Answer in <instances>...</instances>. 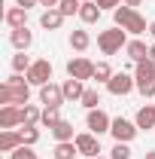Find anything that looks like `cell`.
<instances>
[{
    "mask_svg": "<svg viewBox=\"0 0 155 159\" xmlns=\"http://www.w3.org/2000/svg\"><path fill=\"white\" fill-rule=\"evenodd\" d=\"M49 132H52L55 141H73V138H76V135H73V122H67V119H61L58 125H52Z\"/></svg>",
    "mask_w": 155,
    "mask_h": 159,
    "instance_id": "obj_22",
    "label": "cell"
},
{
    "mask_svg": "<svg viewBox=\"0 0 155 159\" xmlns=\"http://www.w3.org/2000/svg\"><path fill=\"white\" fill-rule=\"evenodd\" d=\"M3 21L9 25V31H15V28H27V9H24V6H9V9L3 12Z\"/></svg>",
    "mask_w": 155,
    "mask_h": 159,
    "instance_id": "obj_12",
    "label": "cell"
},
{
    "mask_svg": "<svg viewBox=\"0 0 155 159\" xmlns=\"http://www.w3.org/2000/svg\"><path fill=\"white\" fill-rule=\"evenodd\" d=\"M21 125V107L19 104H3L0 107V129H15Z\"/></svg>",
    "mask_w": 155,
    "mask_h": 159,
    "instance_id": "obj_11",
    "label": "cell"
},
{
    "mask_svg": "<svg viewBox=\"0 0 155 159\" xmlns=\"http://www.w3.org/2000/svg\"><path fill=\"white\" fill-rule=\"evenodd\" d=\"M125 55H128V58L134 61H143V58H149V46H146V43H143V40H128V46H125Z\"/></svg>",
    "mask_w": 155,
    "mask_h": 159,
    "instance_id": "obj_16",
    "label": "cell"
},
{
    "mask_svg": "<svg viewBox=\"0 0 155 159\" xmlns=\"http://www.w3.org/2000/svg\"><path fill=\"white\" fill-rule=\"evenodd\" d=\"M43 122V110L37 104H24L21 107V125H40Z\"/></svg>",
    "mask_w": 155,
    "mask_h": 159,
    "instance_id": "obj_21",
    "label": "cell"
},
{
    "mask_svg": "<svg viewBox=\"0 0 155 159\" xmlns=\"http://www.w3.org/2000/svg\"><path fill=\"white\" fill-rule=\"evenodd\" d=\"M91 46V37H88V31H73L70 34V49H76V52H85Z\"/></svg>",
    "mask_w": 155,
    "mask_h": 159,
    "instance_id": "obj_24",
    "label": "cell"
},
{
    "mask_svg": "<svg viewBox=\"0 0 155 159\" xmlns=\"http://www.w3.org/2000/svg\"><path fill=\"white\" fill-rule=\"evenodd\" d=\"M40 104H46V107H61V104H64V89L55 86V83L40 86Z\"/></svg>",
    "mask_w": 155,
    "mask_h": 159,
    "instance_id": "obj_10",
    "label": "cell"
},
{
    "mask_svg": "<svg viewBox=\"0 0 155 159\" xmlns=\"http://www.w3.org/2000/svg\"><path fill=\"white\" fill-rule=\"evenodd\" d=\"M58 122H61V107H43V125L46 129H52Z\"/></svg>",
    "mask_w": 155,
    "mask_h": 159,
    "instance_id": "obj_27",
    "label": "cell"
},
{
    "mask_svg": "<svg viewBox=\"0 0 155 159\" xmlns=\"http://www.w3.org/2000/svg\"><path fill=\"white\" fill-rule=\"evenodd\" d=\"M134 122H137V129H140V132H149V129H155V104H143V107L137 110Z\"/></svg>",
    "mask_w": 155,
    "mask_h": 159,
    "instance_id": "obj_14",
    "label": "cell"
},
{
    "mask_svg": "<svg viewBox=\"0 0 155 159\" xmlns=\"http://www.w3.org/2000/svg\"><path fill=\"white\" fill-rule=\"evenodd\" d=\"M9 159H37V153H34V147L21 144L19 150H12V153H9Z\"/></svg>",
    "mask_w": 155,
    "mask_h": 159,
    "instance_id": "obj_32",
    "label": "cell"
},
{
    "mask_svg": "<svg viewBox=\"0 0 155 159\" xmlns=\"http://www.w3.org/2000/svg\"><path fill=\"white\" fill-rule=\"evenodd\" d=\"M85 125H88V132H94L97 138L103 135V132H110V125H113V119L107 116L100 107H94V110H88V116H85Z\"/></svg>",
    "mask_w": 155,
    "mask_h": 159,
    "instance_id": "obj_9",
    "label": "cell"
},
{
    "mask_svg": "<svg viewBox=\"0 0 155 159\" xmlns=\"http://www.w3.org/2000/svg\"><path fill=\"white\" fill-rule=\"evenodd\" d=\"M61 0H40V6H46V9H55Z\"/></svg>",
    "mask_w": 155,
    "mask_h": 159,
    "instance_id": "obj_35",
    "label": "cell"
},
{
    "mask_svg": "<svg viewBox=\"0 0 155 159\" xmlns=\"http://www.w3.org/2000/svg\"><path fill=\"white\" fill-rule=\"evenodd\" d=\"M122 3H125V6H134V9H137V6H140L143 0H122Z\"/></svg>",
    "mask_w": 155,
    "mask_h": 159,
    "instance_id": "obj_37",
    "label": "cell"
},
{
    "mask_svg": "<svg viewBox=\"0 0 155 159\" xmlns=\"http://www.w3.org/2000/svg\"><path fill=\"white\" fill-rule=\"evenodd\" d=\"M128 46V31L125 28H110V31H100L97 34V49L103 55H116Z\"/></svg>",
    "mask_w": 155,
    "mask_h": 159,
    "instance_id": "obj_3",
    "label": "cell"
},
{
    "mask_svg": "<svg viewBox=\"0 0 155 159\" xmlns=\"http://www.w3.org/2000/svg\"><path fill=\"white\" fill-rule=\"evenodd\" d=\"M134 89H137V80L131 77V74H125V70L113 74V80L107 83V92H110V95H116V98H125V95H131Z\"/></svg>",
    "mask_w": 155,
    "mask_h": 159,
    "instance_id": "obj_5",
    "label": "cell"
},
{
    "mask_svg": "<svg viewBox=\"0 0 155 159\" xmlns=\"http://www.w3.org/2000/svg\"><path fill=\"white\" fill-rule=\"evenodd\" d=\"M9 43H12L19 52H27L31 43H34V34H31L27 28H15V31H9Z\"/></svg>",
    "mask_w": 155,
    "mask_h": 159,
    "instance_id": "obj_15",
    "label": "cell"
},
{
    "mask_svg": "<svg viewBox=\"0 0 155 159\" xmlns=\"http://www.w3.org/2000/svg\"><path fill=\"white\" fill-rule=\"evenodd\" d=\"M100 6H97L94 0H88V3H82V9H79V19H82V25H94L97 19H100Z\"/></svg>",
    "mask_w": 155,
    "mask_h": 159,
    "instance_id": "obj_20",
    "label": "cell"
},
{
    "mask_svg": "<svg viewBox=\"0 0 155 159\" xmlns=\"http://www.w3.org/2000/svg\"><path fill=\"white\" fill-rule=\"evenodd\" d=\"M113 74H116V70L110 67V61H97V64H94V77H91V80H97V83L107 86V83L113 80Z\"/></svg>",
    "mask_w": 155,
    "mask_h": 159,
    "instance_id": "obj_25",
    "label": "cell"
},
{
    "mask_svg": "<svg viewBox=\"0 0 155 159\" xmlns=\"http://www.w3.org/2000/svg\"><path fill=\"white\" fill-rule=\"evenodd\" d=\"M134 80L140 83V80H155V61L152 58H143L134 64Z\"/></svg>",
    "mask_w": 155,
    "mask_h": 159,
    "instance_id": "obj_19",
    "label": "cell"
},
{
    "mask_svg": "<svg viewBox=\"0 0 155 159\" xmlns=\"http://www.w3.org/2000/svg\"><path fill=\"white\" fill-rule=\"evenodd\" d=\"M67 77H73V80H91L94 77V61H88L85 55H76V58H70L67 61Z\"/></svg>",
    "mask_w": 155,
    "mask_h": 159,
    "instance_id": "obj_8",
    "label": "cell"
},
{
    "mask_svg": "<svg viewBox=\"0 0 155 159\" xmlns=\"http://www.w3.org/2000/svg\"><path fill=\"white\" fill-rule=\"evenodd\" d=\"M149 58L155 61V43H152V46H149Z\"/></svg>",
    "mask_w": 155,
    "mask_h": 159,
    "instance_id": "obj_38",
    "label": "cell"
},
{
    "mask_svg": "<svg viewBox=\"0 0 155 159\" xmlns=\"http://www.w3.org/2000/svg\"><path fill=\"white\" fill-rule=\"evenodd\" d=\"M15 3H19V6H24V9H31V6H37L40 0H15Z\"/></svg>",
    "mask_w": 155,
    "mask_h": 159,
    "instance_id": "obj_36",
    "label": "cell"
},
{
    "mask_svg": "<svg viewBox=\"0 0 155 159\" xmlns=\"http://www.w3.org/2000/svg\"><path fill=\"white\" fill-rule=\"evenodd\" d=\"M61 25H64V16H61V9H46L43 16H40V28H46V31H58Z\"/></svg>",
    "mask_w": 155,
    "mask_h": 159,
    "instance_id": "obj_18",
    "label": "cell"
},
{
    "mask_svg": "<svg viewBox=\"0 0 155 159\" xmlns=\"http://www.w3.org/2000/svg\"><path fill=\"white\" fill-rule=\"evenodd\" d=\"M113 19H116V28H125L131 37H140V34H149V25H146V19L137 12L134 6H119V9H113Z\"/></svg>",
    "mask_w": 155,
    "mask_h": 159,
    "instance_id": "obj_2",
    "label": "cell"
},
{
    "mask_svg": "<svg viewBox=\"0 0 155 159\" xmlns=\"http://www.w3.org/2000/svg\"><path fill=\"white\" fill-rule=\"evenodd\" d=\"M149 34H152V40H155V21H149Z\"/></svg>",
    "mask_w": 155,
    "mask_h": 159,
    "instance_id": "obj_39",
    "label": "cell"
},
{
    "mask_svg": "<svg viewBox=\"0 0 155 159\" xmlns=\"http://www.w3.org/2000/svg\"><path fill=\"white\" fill-rule=\"evenodd\" d=\"M73 144H76L79 156H85V159H97L100 156V141H97L94 132H79L76 138H73Z\"/></svg>",
    "mask_w": 155,
    "mask_h": 159,
    "instance_id": "obj_6",
    "label": "cell"
},
{
    "mask_svg": "<svg viewBox=\"0 0 155 159\" xmlns=\"http://www.w3.org/2000/svg\"><path fill=\"white\" fill-rule=\"evenodd\" d=\"M137 92L143 98H155V80H140L137 83Z\"/></svg>",
    "mask_w": 155,
    "mask_h": 159,
    "instance_id": "obj_31",
    "label": "cell"
},
{
    "mask_svg": "<svg viewBox=\"0 0 155 159\" xmlns=\"http://www.w3.org/2000/svg\"><path fill=\"white\" fill-rule=\"evenodd\" d=\"M97 159H110V156H97Z\"/></svg>",
    "mask_w": 155,
    "mask_h": 159,
    "instance_id": "obj_41",
    "label": "cell"
},
{
    "mask_svg": "<svg viewBox=\"0 0 155 159\" xmlns=\"http://www.w3.org/2000/svg\"><path fill=\"white\" fill-rule=\"evenodd\" d=\"M85 110H94L97 104H100V92L97 89H85V95H82V101H79Z\"/></svg>",
    "mask_w": 155,
    "mask_h": 159,
    "instance_id": "obj_29",
    "label": "cell"
},
{
    "mask_svg": "<svg viewBox=\"0 0 155 159\" xmlns=\"http://www.w3.org/2000/svg\"><path fill=\"white\" fill-rule=\"evenodd\" d=\"M58 9H61V16H64V19H67V16H79V9H82V0H61Z\"/></svg>",
    "mask_w": 155,
    "mask_h": 159,
    "instance_id": "obj_28",
    "label": "cell"
},
{
    "mask_svg": "<svg viewBox=\"0 0 155 159\" xmlns=\"http://www.w3.org/2000/svg\"><path fill=\"white\" fill-rule=\"evenodd\" d=\"M64 101H82V95H85V83L82 80H64Z\"/></svg>",
    "mask_w": 155,
    "mask_h": 159,
    "instance_id": "obj_17",
    "label": "cell"
},
{
    "mask_svg": "<svg viewBox=\"0 0 155 159\" xmlns=\"http://www.w3.org/2000/svg\"><path fill=\"white\" fill-rule=\"evenodd\" d=\"M24 77H27L31 86H46V83H52V61L49 58H37Z\"/></svg>",
    "mask_w": 155,
    "mask_h": 159,
    "instance_id": "obj_7",
    "label": "cell"
},
{
    "mask_svg": "<svg viewBox=\"0 0 155 159\" xmlns=\"http://www.w3.org/2000/svg\"><path fill=\"white\" fill-rule=\"evenodd\" d=\"M143 159H155V150H149V153H146V156H143Z\"/></svg>",
    "mask_w": 155,
    "mask_h": 159,
    "instance_id": "obj_40",
    "label": "cell"
},
{
    "mask_svg": "<svg viewBox=\"0 0 155 159\" xmlns=\"http://www.w3.org/2000/svg\"><path fill=\"white\" fill-rule=\"evenodd\" d=\"M31 98V83L27 77H21V74H9V77L3 80V86H0V104H27Z\"/></svg>",
    "mask_w": 155,
    "mask_h": 159,
    "instance_id": "obj_1",
    "label": "cell"
},
{
    "mask_svg": "<svg viewBox=\"0 0 155 159\" xmlns=\"http://www.w3.org/2000/svg\"><path fill=\"white\" fill-rule=\"evenodd\" d=\"M82 3H88V0H82Z\"/></svg>",
    "mask_w": 155,
    "mask_h": 159,
    "instance_id": "obj_42",
    "label": "cell"
},
{
    "mask_svg": "<svg viewBox=\"0 0 155 159\" xmlns=\"http://www.w3.org/2000/svg\"><path fill=\"white\" fill-rule=\"evenodd\" d=\"M94 3L100 9H119V6H122V0H94Z\"/></svg>",
    "mask_w": 155,
    "mask_h": 159,
    "instance_id": "obj_34",
    "label": "cell"
},
{
    "mask_svg": "<svg viewBox=\"0 0 155 159\" xmlns=\"http://www.w3.org/2000/svg\"><path fill=\"white\" fill-rule=\"evenodd\" d=\"M21 141H24L27 147H34V144L40 141V129L37 125H24V129H21Z\"/></svg>",
    "mask_w": 155,
    "mask_h": 159,
    "instance_id": "obj_30",
    "label": "cell"
},
{
    "mask_svg": "<svg viewBox=\"0 0 155 159\" xmlns=\"http://www.w3.org/2000/svg\"><path fill=\"white\" fill-rule=\"evenodd\" d=\"M31 64H34V61L27 58V52H15V55H12V74H27Z\"/></svg>",
    "mask_w": 155,
    "mask_h": 159,
    "instance_id": "obj_26",
    "label": "cell"
},
{
    "mask_svg": "<svg viewBox=\"0 0 155 159\" xmlns=\"http://www.w3.org/2000/svg\"><path fill=\"white\" fill-rule=\"evenodd\" d=\"M21 144V132H15V129H3L0 132V153H12V150H19Z\"/></svg>",
    "mask_w": 155,
    "mask_h": 159,
    "instance_id": "obj_13",
    "label": "cell"
},
{
    "mask_svg": "<svg viewBox=\"0 0 155 159\" xmlns=\"http://www.w3.org/2000/svg\"><path fill=\"white\" fill-rule=\"evenodd\" d=\"M137 122H131V119H125V116H116L113 119V125H110V135H113V141L116 144H131V141L137 138Z\"/></svg>",
    "mask_w": 155,
    "mask_h": 159,
    "instance_id": "obj_4",
    "label": "cell"
},
{
    "mask_svg": "<svg viewBox=\"0 0 155 159\" xmlns=\"http://www.w3.org/2000/svg\"><path fill=\"white\" fill-rule=\"evenodd\" d=\"M110 159H131V147L128 144H116L113 153H110Z\"/></svg>",
    "mask_w": 155,
    "mask_h": 159,
    "instance_id": "obj_33",
    "label": "cell"
},
{
    "mask_svg": "<svg viewBox=\"0 0 155 159\" xmlns=\"http://www.w3.org/2000/svg\"><path fill=\"white\" fill-rule=\"evenodd\" d=\"M52 156H55V159H76L79 150H76V144H73V141H58Z\"/></svg>",
    "mask_w": 155,
    "mask_h": 159,
    "instance_id": "obj_23",
    "label": "cell"
}]
</instances>
